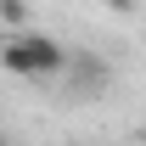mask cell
Here are the masks:
<instances>
[{
  "label": "cell",
  "mask_w": 146,
  "mask_h": 146,
  "mask_svg": "<svg viewBox=\"0 0 146 146\" xmlns=\"http://www.w3.org/2000/svg\"><path fill=\"white\" fill-rule=\"evenodd\" d=\"M0 17H6V23H17V28H23V23H28V6H23V0H0Z\"/></svg>",
  "instance_id": "cell-3"
},
{
  "label": "cell",
  "mask_w": 146,
  "mask_h": 146,
  "mask_svg": "<svg viewBox=\"0 0 146 146\" xmlns=\"http://www.w3.org/2000/svg\"><path fill=\"white\" fill-rule=\"evenodd\" d=\"M0 68L39 84V79H62L68 73V51L45 34H11V39H0Z\"/></svg>",
  "instance_id": "cell-1"
},
{
  "label": "cell",
  "mask_w": 146,
  "mask_h": 146,
  "mask_svg": "<svg viewBox=\"0 0 146 146\" xmlns=\"http://www.w3.org/2000/svg\"><path fill=\"white\" fill-rule=\"evenodd\" d=\"M107 6H112V11H124V17H129V11H135L141 0H107Z\"/></svg>",
  "instance_id": "cell-4"
},
{
  "label": "cell",
  "mask_w": 146,
  "mask_h": 146,
  "mask_svg": "<svg viewBox=\"0 0 146 146\" xmlns=\"http://www.w3.org/2000/svg\"><path fill=\"white\" fill-rule=\"evenodd\" d=\"M68 146H90V141H68Z\"/></svg>",
  "instance_id": "cell-5"
},
{
  "label": "cell",
  "mask_w": 146,
  "mask_h": 146,
  "mask_svg": "<svg viewBox=\"0 0 146 146\" xmlns=\"http://www.w3.org/2000/svg\"><path fill=\"white\" fill-rule=\"evenodd\" d=\"M0 146H11V141H6V135H0Z\"/></svg>",
  "instance_id": "cell-6"
},
{
  "label": "cell",
  "mask_w": 146,
  "mask_h": 146,
  "mask_svg": "<svg viewBox=\"0 0 146 146\" xmlns=\"http://www.w3.org/2000/svg\"><path fill=\"white\" fill-rule=\"evenodd\" d=\"M68 68H73V79L84 90H101L107 84V62H96V56H68Z\"/></svg>",
  "instance_id": "cell-2"
}]
</instances>
